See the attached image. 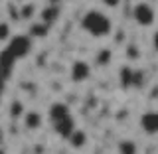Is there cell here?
<instances>
[{
	"label": "cell",
	"mask_w": 158,
	"mask_h": 154,
	"mask_svg": "<svg viewBox=\"0 0 158 154\" xmlns=\"http://www.w3.org/2000/svg\"><path fill=\"white\" fill-rule=\"evenodd\" d=\"M81 30L85 34H89L91 38H97V40H103L107 36H111L113 32V20L107 16L105 12L101 10H87L81 18Z\"/></svg>",
	"instance_id": "6da1fadb"
},
{
	"label": "cell",
	"mask_w": 158,
	"mask_h": 154,
	"mask_svg": "<svg viewBox=\"0 0 158 154\" xmlns=\"http://www.w3.org/2000/svg\"><path fill=\"white\" fill-rule=\"evenodd\" d=\"M132 20L142 28H152L156 22V10L148 2H138L132 8Z\"/></svg>",
	"instance_id": "7a4b0ae2"
},
{
	"label": "cell",
	"mask_w": 158,
	"mask_h": 154,
	"mask_svg": "<svg viewBox=\"0 0 158 154\" xmlns=\"http://www.w3.org/2000/svg\"><path fill=\"white\" fill-rule=\"evenodd\" d=\"M69 71H71V81H75V83H83L91 77V65H89L87 61H83V59L73 61V65H71Z\"/></svg>",
	"instance_id": "3957f363"
},
{
	"label": "cell",
	"mask_w": 158,
	"mask_h": 154,
	"mask_svg": "<svg viewBox=\"0 0 158 154\" xmlns=\"http://www.w3.org/2000/svg\"><path fill=\"white\" fill-rule=\"evenodd\" d=\"M22 121H24L26 131H40L44 127V115L38 111H24Z\"/></svg>",
	"instance_id": "277c9868"
},
{
	"label": "cell",
	"mask_w": 158,
	"mask_h": 154,
	"mask_svg": "<svg viewBox=\"0 0 158 154\" xmlns=\"http://www.w3.org/2000/svg\"><path fill=\"white\" fill-rule=\"evenodd\" d=\"M67 115H71V109H69V105H65L63 101H56V103H52V107H49V111H48V119H49V123L61 121V119H65Z\"/></svg>",
	"instance_id": "5b68a950"
},
{
	"label": "cell",
	"mask_w": 158,
	"mask_h": 154,
	"mask_svg": "<svg viewBox=\"0 0 158 154\" xmlns=\"http://www.w3.org/2000/svg\"><path fill=\"white\" fill-rule=\"evenodd\" d=\"M140 128L146 135H156L158 132V113L148 111L140 117Z\"/></svg>",
	"instance_id": "8992f818"
},
{
	"label": "cell",
	"mask_w": 158,
	"mask_h": 154,
	"mask_svg": "<svg viewBox=\"0 0 158 154\" xmlns=\"http://www.w3.org/2000/svg\"><path fill=\"white\" fill-rule=\"evenodd\" d=\"M52 127H53V131H56L59 136L67 138V136H69V132H71L77 125H75V119H73V115H67L65 119H61V121L52 123Z\"/></svg>",
	"instance_id": "52a82bcc"
},
{
	"label": "cell",
	"mask_w": 158,
	"mask_h": 154,
	"mask_svg": "<svg viewBox=\"0 0 158 154\" xmlns=\"http://www.w3.org/2000/svg\"><path fill=\"white\" fill-rule=\"evenodd\" d=\"M67 140H69V144H71L73 148H83V146L87 144V132L75 127V128H73L71 132H69Z\"/></svg>",
	"instance_id": "ba28073f"
},
{
	"label": "cell",
	"mask_w": 158,
	"mask_h": 154,
	"mask_svg": "<svg viewBox=\"0 0 158 154\" xmlns=\"http://www.w3.org/2000/svg\"><path fill=\"white\" fill-rule=\"evenodd\" d=\"M132 83H135L132 69H131V67H123V69H121V85H123V87H131Z\"/></svg>",
	"instance_id": "9c48e42d"
},
{
	"label": "cell",
	"mask_w": 158,
	"mask_h": 154,
	"mask_svg": "<svg viewBox=\"0 0 158 154\" xmlns=\"http://www.w3.org/2000/svg\"><path fill=\"white\" fill-rule=\"evenodd\" d=\"M24 105H22V101H14L12 105H10V117L12 119H22V115H24Z\"/></svg>",
	"instance_id": "30bf717a"
},
{
	"label": "cell",
	"mask_w": 158,
	"mask_h": 154,
	"mask_svg": "<svg viewBox=\"0 0 158 154\" xmlns=\"http://www.w3.org/2000/svg\"><path fill=\"white\" fill-rule=\"evenodd\" d=\"M118 152H128V154H132V152H136V144L132 140H123V142H118Z\"/></svg>",
	"instance_id": "8fae6325"
},
{
	"label": "cell",
	"mask_w": 158,
	"mask_h": 154,
	"mask_svg": "<svg viewBox=\"0 0 158 154\" xmlns=\"http://www.w3.org/2000/svg\"><path fill=\"white\" fill-rule=\"evenodd\" d=\"M8 38H10V24L0 22V40H8Z\"/></svg>",
	"instance_id": "7c38bea8"
},
{
	"label": "cell",
	"mask_w": 158,
	"mask_h": 154,
	"mask_svg": "<svg viewBox=\"0 0 158 154\" xmlns=\"http://www.w3.org/2000/svg\"><path fill=\"white\" fill-rule=\"evenodd\" d=\"M101 2H103V6H107V8H117V6H121L123 0H101Z\"/></svg>",
	"instance_id": "4fadbf2b"
}]
</instances>
